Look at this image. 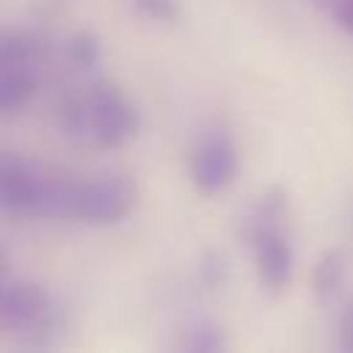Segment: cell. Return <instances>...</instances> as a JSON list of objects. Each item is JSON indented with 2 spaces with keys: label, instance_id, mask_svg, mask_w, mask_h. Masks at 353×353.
Wrapping results in <instances>:
<instances>
[{
  "label": "cell",
  "instance_id": "1",
  "mask_svg": "<svg viewBox=\"0 0 353 353\" xmlns=\"http://www.w3.org/2000/svg\"><path fill=\"white\" fill-rule=\"evenodd\" d=\"M61 130L80 146L113 149L138 132L135 105L108 80H91L58 110Z\"/></svg>",
  "mask_w": 353,
  "mask_h": 353
},
{
  "label": "cell",
  "instance_id": "2",
  "mask_svg": "<svg viewBox=\"0 0 353 353\" xmlns=\"http://www.w3.org/2000/svg\"><path fill=\"white\" fill-rule=\"evenodd\" d=\"M0 328L19 336H33V345L44 347L47 336L58 328L50 295L33 281L14 279L11 273L0 276Z\"/></svg>",
  "mask_w": 353,
  "mask_h": 353
},
{
  "label": "cell",
  "instance_id": "3",
  "mask_svg": "<svg viewBox=\"0 0 353 353\" xmlns=\"http://www.w3.org/2000/svg\"><path fill=\"white\" fill-rule=\"evenodd\" d=\"M138 201V188L127 174H102L80 182L74 201V221L91 226L119 223Z\"/></svg>",
  "mask_w": 353,
  "mask_h": 353
},
{
  "label": "cell",
  "instance_id": "4",
  "mask_svg": "<svg viewBox=\"0 0 353 353\" xmlns=\"http://www.w3.org/2000/svg\"><path fill=\"white\" fill-rule=\"evenodd\" d=\"M50 171L39 163L0 152V210L11 215H41Z\"/></svg>",
  "mask_w": 353,
  "mask_h": 353
},
{
  "label": "cell",
  "instance_id": "5",
  "mask_svg": "<svg viewBox=\"0 0 353 353\" xmlns=\"http://www.w3.org/2000/svg\"><path fill=\"white\" fill-rule=\"evenodd\" d=\"M237 171H240V154H237L234 138L221 127L201 132V138L196 141L193 154H190L193 185L201 193L215 196L237 179Z\"/></svg>",
  "mask_w": 353,
  "mask_h": 353
},
{
  "label": "cell",
  "instance_id": "6",
  "mask_svg": "<svg viewBox=\"0 0 353 353\" xmlns=\"http://www.w3.org/2000/svg\"><path fill=\"white\" fill-rule=\"evenodd\" d=\"M245 243L254 251V265L262 290L270 295H281L292 279V245L287 237V226L262 229Z\"/></svg>",
  "mask_w": 353,
  "mask_h": 353
},
{
  "label": "cell",
  "instance_id": "7",
  "mask_svg": "<svg viewBox=\"0 0 353 353\" xmlns=\"http://www.w3.org/2000/svg\"><path fill=\"white\" fill-rule=\"evenodd\" d=\"M39 88V77L33 63L6 66L0 69V113H14L25 108Z\"/></svg>",
  "mask_w": 353,
  "mask_h": 353
},
{
  "label": "cell",
  "instance_id": "8",
  "mask_svg": "<svg viewBox=\"0 0 353 353\" xmlns=\"http://www.w3.org/2000/svg\"><path fill=\"white\" fill-rule=\"evenodd\" d=\"M342 279H345V254L339 248H328L320 259H317V268H314V295H317V303L328 306L339 287H342Z\"/></svg>",
  "mask_w": 353,
  "mask_h": 353
},
{
  "label": "cell",
  "instance_id": "9",
  "mask_svg": "<svg viewBox=\"0 0 353 353\" xmlns=\"http://www.w3.org/2000/svg\"><path fill=\"white\" fill-rule=\"evenodd\" d=\"M39 41L28 33L17 30H0V69L6 66H22L33 63L39 58Z\"/></svg>",
  "mask_w": 353,
  "mask_h": 353
},
{
  "label": "cell",
  "instance_id": "10",
  "mask_svg": "<svg viewBox=\"0 0 353 353\" xmlns=\"http://www.w3.org/2000/svg\"><path fill=\"white\" fill-rule=\"evenodd\" d=\"M179 347L190 350V353H215V350L226 347V336H223L221 325H215L210 320H199L190 328H185V339L179 342Z\"/></svg>",
  "mask_w": 353,
  "mask_h": 353
},
{
  "label": "cell",
  "instance_id": "11",
  "mask_svg": "<svg viewBox=\"0 0 353 353\" xmlns=\"http://www.w3.org/2000/svg\"><path fill=\"white\" fill-rule=\"evenodd\" d=\"M63 55L66 61L74 66V69H94L99 61H102V47H99V39L88 30H80L74 36L66 39L63 44Z\"/></svg>",
  "mask_w": 353,
  "mask_h": 353
},
{
  "label": "cell",
  "instance_id": "12",
  "mask_svg": "<svg viewBox=\"0 0 353 353\" xmlns=\"http://www.w3.org/2000/svg\"><path fill=\"white\" fill-rule=\"evenodd\" d=\"M201 281L210 287V290H221L226 281H229V265H226V256L221 251H207L201 256Z\"/></svg>",
  "mask_w": 353,
  "mask_h": 353
},
{
  "label": "cell",
  "instance_id": "13",
  "mask_svg": "<svg viewBox=\"0 0 353 353\" xmlns=\"http://www.w3.org/2000/svg\"><path fill=\"white\" fill-rule=\"evenodd\" d=\"M135 8L152 19H160V22H174L179 17V3L176 0H132Z\"/></svg>",
  "mask_w": 353,
  "mask_h": 353
},
{
  "label": "cell",
  "instance_id": "14",
  "mask_svg": "<svg viewBox=\"0 0 353 353\" xmlns=\"http://www.w3.org/2000/svg\"><path fill=\"white\" fill-rule=\"evenodd\" d=\"M339 342H342V347H345V350H350V353H353V301H350V303L345 306V312H342Z\"/></svg>",
  "mask_w": 353,
  "mask_h": 353
},
{
  "label": "cell",
  "instance_id": "15",
  "mask_svg": "<svg viewBox=\"0 0 353 353\" xmlns=\"http://www.w3.org/2000/svg\"><path fill=\"white\" fill-rule=\"evenodd\" d=\"M334 17H336L339 28H342V30H347V33L353 36V0H342V3L336 6Z\"/></svg>",
  "mask_w": 353,
  "mask_h": 353
},
{
  "label": "cell",
  "instance_id": "16",
  "mask_svg": "<svg viewBox=\"0 0 353 353\" xmlns=\"http://www.w3.org/2000/svg\"><path fill=\"white\" fill-rule=\"evenodd\" d=\"M6 273H11V254H8V248L0 243V276H6Z\"/></svg>",
  "mask_w": 353,
  "mask_h": 353
},
{
  "label": "cell",
  "instance_id": "17",
  "mask_svg": "<svg viewBox=\"0 0 353 353\" xmlns=\"http://www.w3.org/2000/svg\"><path fill=\"white\" fill-rule=\"evenodd\" d=\"M339 3H342V0H314V6H320V8H325V11H336Z\"/></svg>",
  "mask_w": 353,
  "mask_h": 353
}]
</instances>
